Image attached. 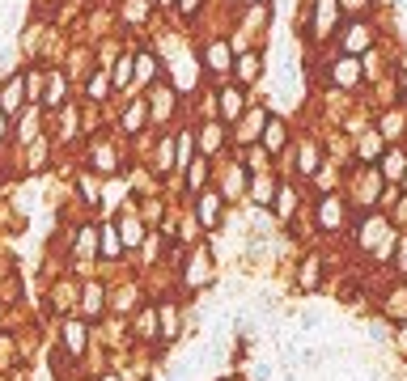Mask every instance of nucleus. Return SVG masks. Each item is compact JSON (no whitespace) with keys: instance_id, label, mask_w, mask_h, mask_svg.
Instances as JSON below:
<instances>
[{"instance_id":"obj_39","label":"nucleus","mask_w":407,"mask_h":381,"mask_svg":"<svg viewBox=\"0 0 407 381\" xmlns=\"http://www.w3.org/2000/svg\"><path fill=\"white\" fill-rule=\"evenodd\" d=\"M0 136H5V115H0Z\"/></svg>"},{"instance_id":"obj_23","label":"nucleus","mask_w":407,"mask_h":381,"mask_svg":"<svg viewBox=\"0 0 407 381\" xmlns=\"http://www.w3.org/2000/svg\"><path fill=\"white\" fill-rule=\"evenodd\" d=\"M158 313H162V335H166V339H174V335H178V309H174V305H166V309H158Z\"/></svg>"},{"instance_id":"obj_16","label":"nucleus","mask_w":407,"mask_h":381,"mask_svg":"<svg viewBox=\"0 0 407 381\" xmlns=\"http://www.w3.org/2000/svg\"><path fill=\"white\" fill-rule=\"evenodd\" d=\"M386 318H394V322L407 318V288H394V293H390V301H386Z\"/></svg>"},{"instance_id":"obj_40","label":"nucleus","mask_w":407,"mask_h":381,"mask_svg":"<svg viewBox=\"0 0 407 381\" xmlns=\"http://www.w3.org/2000/svg\"><path fill=\"white\" fill-rule=\"evenodd\" d=\"M399 182H403V187H407V170H403V178H399Z\"/></svg>"},{"instance_id":"obj_38","label":"nucleus","mask_w":407,"mask_h":381,"mask_svg":"<svg viewBox=\"0 0 407 381\" xmlns=\"http://www.w3.org/2000/svg\"><path fill=\"white\" fill-rule=\"evenodd\" d=\"M348 5H352V13H356V9H361V5H365V0H348Z\"/></svg>"},{"instance_id":"obj_41","label":"nucleus","mask_w":407,"mask_h":381,"mask_svg":"<svg viewBox=\"0 0 407 381\" xmlns=\"http://www.w3.org/2000/svg\"><path fill=\"white\" fill-rule=\"evenodd\" d=\"M102 381H119V377H102Z\"/></svg>"},{"instance_id":"obj_10","label":"nucleus","mask_w":407,"mask_h":381,"mask_svg":"<svg viewBox=\"0 0 407 381\" xmlns=\"http://www.w3.org/2000/svg\"><path fill=\"white\" fill-rule=\"evenodd\" d=\"M246 111V102H242V93L233 89V85H225L221 89V119H238Z\"/></svg>"},{"instance_id":"obj_12","label":"nucleus","mask_w":407,"mask_h":381,"mask_svg":"<svg viewBox=\"0 0 407 381\" xmlns=\"http://www.w3.org/2000/svg\"><path fill=\"white\" fill-rule=\"evenodd\" d=\"M148 123V102H132L123 111V132H140Z\"/></svg>"},{"instance_id":"obj_18","label":"nucleus","mask_w":407,"mask_h":381,"mask_svg":"<svg viewBox=\"0 0 407 381\" xmlns=\"http://www.w3.org/2000/svg\"><path fill=\"white\" fill-rule=\"evenodd\" d=\"M93 250H98V229H93V225H85V229L77 233V254L85 258V254H93Z\"/></svg>"},{"instance_id":"obj_2","label":"nucleus","mask_w":407,"mask_h":381,"mask_svg":"<svg viewBox=\"0 0 407 381\" xmlns=\"http://www.w3.org/2000/svg\"><path fill=\"white\" fill-rule=\"evenodd\" d=\"M344 221H348V203L339 195H323V203H318V229H339Z\"/></svg>"},{"instance_id":"obj_34","label":"nucleus","mask_w":407,"mask_h":381,"mask_svg":"<svg viewBox=\"0 0 407 381\" xmlns=\"http://www.w3.org/2000/svg\"><path fill=\"white\" fill-rule=\"evenodd\" d=\"M81 191H85V199H89V203H98V199H102V191H98V178H93V174H85V178H81Z\"/></svg>"},{"instance_id":"obj_30","label":"nucleus","mask_w":407,"mask_h":381,"mask_svg":"<svg viewBox=\"0 0 407 381\" xmlns=\"http://www.w3.org/2000/svg\"><path fill=\"white\" fill-rule=\"evenodd\" d=\"M170 157H174V166H187V161H191V136H178V148Z\"/></svg>"},{"instance_id":"obj_37","label":"nucleus","mask_w":407,"mask_h":381,"mask_svg":"<svg viewBox=\"0 0 407 381\" xmlns=\"http://www.w3.org/2000/svg\"><path fill=\"white\" fill-rule=\"evenodd\" d=\"M183 13H195V0H183Z\"/></svg>"},{"instance_id":"obj_36","label":"nucleus","mask_w":407,"mask_h":381,"mask_svg":"<svg viewBox=\"0 0 407 381\" xmlns=\"http://www.w3.org/2000/svg\"><path fill=\"white\" fill-rule=\"evenodd\" d=\"M394 225H407V195H403L399 208H394Z\"/></svg>"},{"instance_id":"obj_11","label":"nucleus","mask_w":407,"mask_h":381,"mask_svg":"<svg viewBox=\"0 0 407 381\" xmlns=\"http://www.w3.org/2000/svg\"><path fill=\"white\" fill-rule=\"evenodd\" d=\"M64 348L72 352V356H81L85 352V322H64Z\"/></svg>"},{"instance_id":"obj_4","label":"nucleus","mask_w":407,"mask_h":381,"mask_svg":"<svg viewBox=\"0 0 407 381\" xmlns=\"http://www.w3.org/2000/svg\"><path fill=\"white\" fill-rule=\"evenodd\" d=\"M339 42H344V51H348V56L356 60V56H361V51L374 42V34H369V26H365V22H352V26L344 30V38H339Z\"/></svg>"},{"instance_id":"obj_5","label":"nucleus","mask_w":407,"mask_h":381,"mask_svg":"<svg viewBox=\"0 0 407 381\" xmlns=\"http://www.w3.org/2000/svg\"><path fill=\"white\" fill-rule=\"evenodd\" d=\"M339 22V0H318L314 5V34H331V26Z\"/></svg>"},{"instance_id":"obj_27","label":"nucleus","mask_w":407,"mask_h":381,"mask_svg":"<svg viewBox=\"0 0 407 381\" xmlns=\"http://www.w3.org/2000/svg\"><path fill=\"white\" fill-rule=\"evenodd\" d=\"M208 64H213V68H229V47L213 42V47H208Z\"/></svg>"},{"instance_id":"obj_24","label":"nucleus","mask_w":407,"mask_h":381,"mask_svg":"<svg viewBox=\"0 0 407 381\" xmlns=\"http://www.w3.org/2000/svg\"><path fill=\"white\" fill-rule=\"evenodd\" d=\"M119 229H123V242H128V246H140L144 229H140V221H136V216H123V225H119Z\"/></svg>"},{"instance_id":"obj_14","label":"nucleus","mask_w":407,"mask_h":381,"mask_svg":"<svg viewBox=\"0 0 407 381\" xmlns=\"http://www.w3.org/2000/svg\"><path fill=\"white\" fill-rule=\"evenodd\" d=\"M238 81H259V51H242L238 56Z\"/></svg>"},{"instance_id":"obj_17","label":"nucleus","mask_w":407,"mask_h":381,"mask_svg":"<svg viewBox=\"0 0 407 381\" xmlns=\"http://www.w3.org/2000/svg\"><path fill=\"white\" fill-rule=\"evenodd\" d=\"M204 178H208V161H191V170H187V187L199 195L204 191Z\"/></svg>"},{"instance_id":"obj_31","label":"nucleus","mask_w":407,"mask_h":381,"mask_svg":"<svg viewBox=\"0 0 407 381\" xmlns=\"http://www.w3.org/2000/svg\"><path fill=\"white\" fill-rule=\"evenodd\" d=\"M64 98V77L60 72H51V89H47V106H56Z\"/></svg>"},{"instance_id":"obj_20","label":"nucleus","mask_w":407,"mask_h":381,"mask_svg":"<svg viewBox=\"0 0 407 381\" xmlns=\"http://www.w3.org/2000/svg\"><path fill=\"white\" fill-rule=\"evenodd\" d=\"M297 166H301V174H314V170H318V148H314V144H301Z\"/></svg>"},{"instance_id":"obj_33","label":"nucleus","mask_w":407,"mask_h":381,"mask_svg":"<svg viewBox=\"0 0 407 381\" xmlns=\"http://www.w3.org/2000/svg\"><path fill=\"white\" fill-rule=\"evenodd\" d=\"M148 17V0H128V22H144Z\"/></svg>"},{"instance_id":"obj_21","label":"nucleus","mask_w":407,"mask_h":381,"mask_svg":"<svg viewBox=\"0 0 407 381\" xmlns=\"http://www.w3.org/2000/svg\"><path fill=\"white\" fill-rule=\"evenodd\" d=\"M199 148H204V153H217V148H221V127H217V123H208V127L199 132Z\"/></svg>"},{"instance_id":"obj_13","label":"nucleus","mask_w":407,"mask_h":381,"mask_svg":"<svg viewBox=\"0 0 407 381\" xmlns=\"http://www.w3.org/2000/svg\"><path fill=\"white\" fill-rule=\"evenodd\" d=\"M204 276H208V254L195 250V254H191V267H187V288H199Z\"/></svg>"},{"instance_id":"obj_28","label":"nucleus","mask_w":407,"mask_h":381,"mask_svg":"<svg viewBox=\"0 0 407 381\" xmlns=\"http://www.w3.org/2000/svg\"><path fill=\"white\" fill-rule=\"evenodd\" d=\"M132 81V56H123L119 64H115V77H111V85H128Z\"/></svg>"},{"instance_id":"obj_1","label":"nucleus","mask_w":407,"mask_h":381,"mask_svg":"<svg viewBox=\"0 0 407 381\" xmlns=\"http://www.w3.org/2000/svg\"><path fill=\"white\" fill-rule=\"evenodd\" d=\"M361 246H365V250H378V258H390V250H394L390 221H382V216L365 221V225H361Z\"/></svg>"},{"instance_id":"obj_32","label":"nucleus","mask_w":407,"mask_h":381,"mask_svg":"<svg viewBox=\"0 0 407 381\" xmlns=\"http://www.w3.org/2000/svg\"><path fill=\"white\" fill-rule=\"evenodd\" d=\"M107 93H111V81H107V72H98L89 81V98H107Z\"/></svg>"},{"instance_id":"obj_8","label":"nucleus","mask_w":407,"mask_h":381,"mask_svg":"<svg viewBox=\"0 0 407 381\" xmlns=\"http://www.w3.org/2000/svg\"><path fill=\"white\" fill-rule=\"evenodd\" d=\"M170 111H174V89L158 85V89H153V102H148V115H153V119H166Z\"/></svg>"},{"instance_id":"obj_6","label":"nucleus","mask_w":407,"mask_h":381,"mask_svg":"<svg viewBox=\"0 0 407 381\" xmlns=\"http://www.w3.org/2000/svg\"><path fill=\"white\" fill-rule=\"evenodd\" d=\"M284 136H289L284 119H263V148L268 153H280L284 148Z\"/></svg>"},{"instance_id":"obj_3","label":"nucleus","mask_w":407,"mask_h":381,"mask_svg":"<svg viewBox=\"0 0 407 381\" xmlns=\"http://www.w3.org/2000/svg\"><path fill=\"white\" fill-rule=\"evenodd\" d=\"M195 216H199L204 229H217V225H221V195H217V191H199Z\"/></svg>"},{"instance_id":"obj_19","label":"nucleus","mask_w":407,"mask_h":381,"mask_svg":"<svg viewBox=\"0 0 407 381\" xmlns=\"http://www.w3.org/2000/svg\"><path fill=\"white\" fill-rule=\"evenodd\" d=\"M356 157H361V161H378L382 157V136H365L361 148H356Z\"/></svg>"},{"instance_id":"obj_15","label":"nucleus","mask_w":407,"mask_h":381,"mask_svg":"<svg viewBox=\"0 0 407 381\" xmlns=\"http://www.w3.org/2000/svg\"><path fill=\"white\" fill-rule=\"evenodd\" d=\"M98 250L107 254V258H119V254H123V246H119V233H115V225H107V229L98 233Z\"/></svg>"},{"instance_id":"obj_7","label":"nucleus","mask_w":407,"mask_h":381,"mask_svg":"<svg viewBox=\"0 0 407 381\" xmlns=\"http://www.w3.org/2000/svg\"><path fill=\"white\" fill-rule=\"evenodd\" d=\"M331 77L344 85V89H352L356 81H361V64H356L352 56H344V60H335V68H331Z\"/></svg>"},{"instance_id":"obj_29","label":"nucleus","mask_w":407,"mask_h":381,"mask_svg":"<svg viewBox=\"0 0 407 381\" xmlns=\"http://www.w3.org/2000/svg\"><path fill=\"white\" fill-rule=\"evenodd\" d=\"M98 305H102V288H98V284H85V313L93 318V313H98Z\"/></svg>"},{"instance_id":"obj_25","label":"nucleus","mask_w":407,"mask_h":381,"mask_svg":"<svg viewBox=\"0 0 407 381\" xmlns=\"http://www.w3.org/2000/svg\"><path fill=\"white\" fill-rule=\"evenodd\" d=\"M93 166H102V170H115V153H111L107 144H102V140L93 144Z\"/></svg>"},{"instance_id":"obj_26","label":"nucleus","mask_w":407,"mask_h":381,"mask_svg":"<svg viewBox=\"0 0 407 381\" xmlns=\"http://www.w3.org/2000/svg\"><path fill=\"white\" fill-rule=\"evenodd\" d=\"M407 170V157L403 153H386V178H403Z\"/></svg>"},{"instance_id":"obj_22","label":"nucleus","mask_w":407,"mask_h":381,"mask_svg":"<svg viewBox=\"0 0 407 381\" xmlns=\"http://www.w3.org/2000/svg\"><path fill=\"white\" fill-rule=\"evenodd\" d=\"M318 267H323L318 254H310V263L301 267V288H318Z\"/></svg>"},{"instance_id":"obj_35","label":"nucleus","mask_w":407,"mask_h":381,"mask_svg":"<svg viewBox=\"0 0 407 381\" xmlns=\"http://www.w3.org/2000/svg\"><path fill=\"white\" fill-rule=\"evenodd\" d=\"M136 331H140L144 339H153V309H140V318H136Z\"/></svg>"},{"instance_id":"obj_9","label":"nucleus","mask_w":407,"mask_h":381,"mask_svg":"<svg viewBox=\"0 0 407 381\" xmlns=\"http://www.w3.org/2000/svg\"><path fill=\"white\" fill-rule=\"evenodd\" d=\"M276 191H280V182H276L272 174H259V178L250 182V195H254V203H263V208L276 199Z\"/></svg>"}]
</instances>
